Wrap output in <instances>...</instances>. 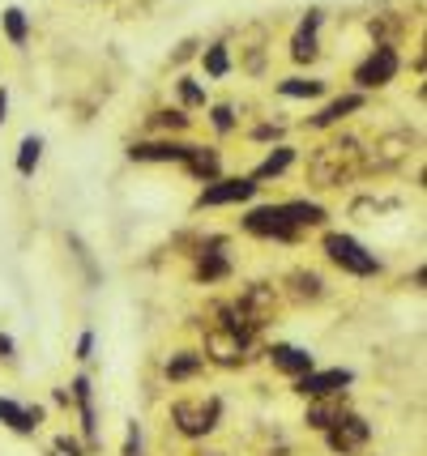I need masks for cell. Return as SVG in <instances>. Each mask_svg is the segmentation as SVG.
<instances>
[{
  "mask_svg": "<svg viewBox=\"0 0 427 456\" xmlns=\"http://www.w3.org/2000/svg\"><path fill=\"white\" fill-rule=\"evenodd\" d=\"M364 171V145L355 137H338V141H325L321 150H312L308 159V179L316 188H342L350 179Z\"/></svg>",
  "mask_w": 427,
  "mask_h": 456,
  "instance_id": "obj_1",
  "label": "cell"
},
{
  "mask_svg": "<svg viewBox=\"0 0 427 456\" xmlns=\"http://www.w3.org/2000/svg\"><path fill=\"white\" fill-rule=\"evenodd\" d=\"M321 248H325L329 265H338V269L350 273V278H376V273H381V256H376V252H367L355 235L329 231V235L321 239Z\"/></svg>",
  "mask_w": 427,
  "mask_h": 456,
  "instance_id": "obj_2",
  "label": "cell"
},
{
  "mask_svg": "<svg viewBox=\"0 0 427 456\" xmlns=\"http://www.w3.org/2000/svg\"><path fill=\"white\" fill-rule=\"evenodd\" d=\"M223 422V401L218 397H184L171 405V427L184 439H201Z\"/></svg>",
  "mask_w": 427,
  "mask_h": 456,
  "instance_id": "obj_3",
  "label": "cell"
},
{
  "mask_svg": "<svg viewBox=\"0 0 427 456\" xmlns=\"http://www.w3.org/2000/svg\"><path fill=\"white\" fill-rule=\"evenodd\" d=\"M398 73H402V56H398V47H393V43H376V47L355 64L350 81H355V90H359V94H367V90H385V86H393Z\"/></svg>",
  "mask_w": 427,
  "mask_h": 456,
  "instance_id": "obj_4",
  "label": "cell"
},
{
  "mask_svg": "<svg viewBox=\"0 0 427 456\" xmlns=\"http://www.w3.org/2000/svg\"><path fill=\"white\" fill-rule=\"evenodd\" d=\"M244 231L257 239H274V243H295L304 231H295V222L286 218L283 205H257L244 214Z\"/></svg>",
  "mask_w": 427,
  "mask_h": 456,
  "instance_id": "obj_5",
  "label": "cell"
},
{
  "mask_svg": "<svg viewBox=\"0 0 427 456\" xmlns=\"http://www.w3.org/2000/svg\"><path fill=\"white\" fill-rule=\"evenodd\" d=\"M248 341L252 338H244L240 329H226V324H209L205 329V362H218V367H240L244 362V350H248Z\"/></svg>",
  "mask_w": 427,
  "mask_h": 456,
  "instance_id": "obj_6",
  "label": "cell"
},
{
  "mask_svg": "<svg viewBox=\"0 0 427 456\" xmlns=\"http://www.w3.org/2000/svg\"><path fill=\"white\" fill-rule=\"evenodd\" d=\"M367 439H372V422L364 414H342L333 427L325 431V444L329 452H342V456H355L367 448Z\"/></svg>",
  "mask_w": 427,
  "mask_h": 456,
  "instance_id": "obj_7",
  "label": "cell"
},
{
  "mask_svg": "<svg viewBox=\"0 0 427 456\" xmlns=\"http://www.w3.org/2000/svg\"><path fill=\"white\" fill-rule=\"evenodd\" d=\"M346 384H355V371L350 367H329V371H308V376L295 379V393L308 401H321V397H342Z\"/></svg>",
  "mask_w": 427,
  "mask_h": 456,
  "instance_id": "obj_8",
  "label": "cell"
},
{
  "mask_svg": "<svg viewBox=\"0 0 427 456\" xmlns=\"http://www.w3.org/2000/svg\"><path fill=\"white\" fill-rule=\"evenodd\" d=\"M257 197V183L248 175H226L205 183L201 197H197V209H218V205H244V200Z\"/></svg>",
  "mask_w": 427,
  "mask_h": 456,
  "instance_id": "obj_9",
  "label": "cell"
},
{
  "mask_svg": "<svg viewBox=\"0 0 427 456\" xmlns=\"http://www.w3.org/2000/svg\"><path fill=\"white\" fill-rule=\"evenodd\" d=\"M265 354H269V362H274V371H283V376H291V379L308 376V371L316 367V358L308 354L304 346H291V341H274Z\"/></svg>",
  "mask_w": 427,
  "mask_h": 456,
  "instance_id": "obj_10",
  "label": "cell"
},
{
  "mask_svg": "<svg viewBox=\"0 0 427 456\" xmlns=\"http://www.w3.org/2000/svg\"><path fill=\"white\" fill-rule=\"evenodd\" d=\"M188 154V141L163 137V141H133L128 145V159L133 162H184Z\"/></svg>",
  "mask_w": 427,
  "mask_h": 456,
  "instance_id": "obj_11",
  "label": "cell"
},
{
  "mask_svg": "<svg viewBox=\"0 0 427 456\" xmlns=\"http://www.w3.org/2000/svg\"><path fill=\"white\" fill-rule=\"evenodd\" d=\"M180 167L197 179V183H214V179H223V159H218V150H214V145H188V154H184Z\"/></svg>",
  "mask_w": 427,
  "mask_h": 456,
  "instance_id": "obj_12",
  "label": "cell"
},
{
  "mask_svg": "<svg viewBox=\"0 0 427 456\" xmlns=\"http://www.w3.org/2000/svg\"><path fill=\"white\" fill-rule=\"evenodd\" d=\"M223 278H231V260L223 252V239H209V243H201V252H197V281L214 286V281H223Z\"/></svg>",
  "mask_w": 427,
  "mask_h": 456,
  "instance_id": "obj_13",
  "label": "cell"
},
{
  "mask_svg": "<svg viewBox=\"0 0 427 456\" xmlns=\"http://www.w3.org/2000/svg\"><path fill=\"white\" fill-rule=\"evenodd\" d=\"M316 30H321V9H308L304 21H300V30H295V39H291V60H295V64H308V60H316V52H321V43H316Z\"/></svg>",
  "mask_w": 427,
  "mask_h": 456,
  "instance_id": "obj_14",
  "label": "cell"
},
{
  "mask_svg": "<svg viewBox=\"0 0 427 456\" xmlns=\"http://www.w3.org/2000/svg\"><path fill=\"white\" fill-rule=\"evenodd\" d=\"M0 422L9 427V431H18V436H35L39 431V422H43V410L35 405H18V401H9V397H0Z\"/></svg>",
  "mask_w": 427,
  "mask_h": 456,
  "instance_id": "obj_15",
  "label": "cell"
},
{
  "mask_svg": "<svg viewBox=\"0 0 427 456\" xmlns=\"http://www.w3.org/2000/svg\"><path fill=\"white\" fill-rule=\"evenodd\" d=\"M367 107V94H359V90H355V94H342V99H333L325 107V111H321V116H312L308 119V128H333V124H342L346 116H355V111H364Z\"/></svg>",
  "mask_w": 427,
  "mask_h": 456,
  "instance_id": "obj_16",
  "label": "cell"
},
{
  "mask_svg": "<svg viewBox=\"0 0 427 456\" xmlns=\"http://www.w3.org/2000/svg\"><path fill=\"white\" fill-rule=\"evenodd\" d=\"M163 371L171 384H188V379H197L205 371V354L201 350H176V354L167 358Z\"/></svg>",
  "mask_w": 427,
  "mask_h": 456,
  "instance_id": "obj_17",
  "label": "cell"
},
{
  "mask_svg": "<svg viewBox=\"0 0 427 456\" xmlns=\"http://www.w3.org/2000/svg\"><path fill=\"white\" fill-rule=\"evenodd\" d=\"M286 218L295 222V231H312V226H325V205H316V200H283Z\"/></svg>",
  "mask_w": 427,
  "mask_h": 456,
  "instance_id": "obj_18",
  "label": "cell"
},
{
  "mask_svg": "<svg viewBox=\"0 0 427 456\" xmlns=\"http://www.w3.org/2000/svg\"><path fill=\"white\" fill-rule=\"evenodd\" d=\"M346 410H342V397H321V401H312L308 405V414H304V422L312 427V431H329L338 418H342Z\"/></svg>",
  "mask_w": 427,
  "mask_h": 456,
  "instance_id": "obj_19",
  "label": "cell"
},
{
  "mask_svg": "<svg viewBox=\"0 0 427 456\" xmlns=\"http://www.w3.org/2000/svg\"><path fill=\"white\" fill-rule=\"evenodd\" d=\"M291 162H295V150H291V145H274V150L265 154V162L248 179H252V183H261V179H278L286 167H291Z\"/></svg>",
  "mask_w": 427,
  "mask_h": 456,
  "instance_id": "obj_20",
  "label": "cell"
},
{
  "mask_svg": "<svg viewBox=\"0 0 427 456\" xmlns=\"http://www.w3.org/2000/svg\"><path fill=\"white\" fill-rule=\"evenodd\" d=\"M278 94H283V99H321V94H325V81L321 77H286V81H278Z\"/></svg>",
  "mask_w": 427,
  "mask_h": 456,
  "instance_id": "obj_21",
  "label": "cell"
},
{
  "mask_svg": "<svg viewBox=\"0 0 427 456\" xmlns=\"http://www.w3.org/2000/svg\"><path fill=\"white\" fill-rule=\"evenodd\" d=\"M4 35H9V43H13V47H21V43L30 39V21H26V9H18V4H9V9H4Z\"/></svg>",
  "mask_w": 427,
  "mask_h": 456,
  "instance_id": "obj_22",
  "label": "cell"
},
{
  "mask_svg": "<svg viewBox=\"0 0 427 456\" xmlns=\"http://www.w3.org/2000/svg\"><path fill=\"white\" fill-rule=\"evenodd\" d=\"M201 64L209 77H226L231 73V52H226V43H209L201 52Z\"/></svg>",
  "mask_w": 427,
  "mask_h": 456,
  "instance_id": "obj_23",
  "label": "cell"
},
{
  "mask_svg": "<svg viewBox=\"0 0 427 456\" xmlns=\"http://www.w3.org/2000/svg\"><path fill=\"white\" fill-rule=\"evenodd\" d=\"M39 159H43V137H26L18 145V175H35V167H39Z\"/></svg>",
  "mask_w": 427,
  "mask_h": 456,
  "instance_id": "obj_24",
  "label": "cell"
},
{
  "mask_svg": "<svg viewBox=\"0 0 427 456\" xmlns=\"http://www.w3.org/2000/svg\"><path fill=\"white\" fill-rule=\"evenodd\" d=\"M291 281H295V298H321V295H325V281H321V273H308V269H300V273H291Z\"/></svg>",
  "mask_w": 427,
  "mask_h": 456,
  "instance_id": "obj_25",
  "label": "cell"
},
{
  "mask_svg": "<svg viewBox=\"0 0 427 456\" xmlns=\"http://www.w3.org/2000/svg\"><path fill=\"white\" fill-rule=\"evenodd\" d=\"M150 124H154L159 133H184V128H188V116H184V111H154Z\"/></svg>",
  "mask_w": 427,
  "mask_h": 456,
  "instance_id": "obj_26",
  "label": "cell"
},
{
  "mask_svg": "<svg viewBox=\"0 0 427 456\" xmlns=\"http://www.w3.org/2000/svg\"><path fill=\"white\" fill-rule=\"evenodd\" d=\"M180 102L184 107H205V90L197 86V77H180Z\"/></svg>",
  "mask_w": 427,
  "mask_h": 456,
  "instance_id": "obj_27",
  "label": "cell"
},
{
  "mask_svg": "<svg viewBox=\"0 0 427 456\" xmlns=\"http://www.w3.org/2000/svg\"><path fill=\"white\" fill-rule=\"evenodd\" d=\"M209 124H214L218 133H231V128H235V111H231L226 102H218V107H209Z\"/></svg>",
  "mask_w": 427,
  "mask_h": 456,
  "instance_id": "obj_28",
  "label": "cell"
},
{
  "mask_svg": "<svg viewBox=\"0 0 427 456\" xmlns=\"http://www.w3.org/2000/svg\"><path fill=\"white\" fill-rule=\"evenodd\" d=\"M124 456H142V431H137V422H128V436H124Z\"/></svg>",
  "mask_w": 427,
  "mask_h": 456,
  "instance_id": "obj_29",
  "label": "cell"
},
{
  "mask_svg": "<svg viewBox=\"0 0 427 456\" xmlns=\"http://www.w3.org/2000/svg\"><path fill=\"white\" fill-rule=\"evenodd\" d=\"M56 452H64V456H90V448H82L73 436H61V439H56Z\"/></svg>",
  "mask_w": 427,
  "mask_h": 456,
  "instance_id": "obj_30",
  "label": "cell"
},
{
  "mask_svg": "<svg viewBox=\"0 0 427 456\" xmlns=\"http://www.w3.org/2000/svg\"><path fill=\"white\" fill-rule=\"evenodd\" d=\"M78 362H90V358H94V333H82V338H78Z\"/></svg>",
  "mask_w": 427,
  "mask_h": 456,
  "instance_id": "obj_31",
  "label": "cell"
},
{
  "mask_svg": "<svg viewBox=\"0 0 427 456\" xmlns=\"http://www.w3.org/2000/svg\"><path fill=\"white\" fill-rule=\"evenodd\" d=\"M252 137H257V141H269V137H278V124H261V128H257Z\"/></svg>",
  "mask_w": 427,
  "mask_h": 456,
  "instance_id": "obj_32",
  "label": "cell"
},
{
  "mask_svg": "<svg viewBox=\"0 0 427 456\" xmlns=\"http://www.w3.org/2000/svg\"><path fill=\"white\" fill-rule=\"evenodd\" d=\"M0 358H13V338L9 333H0Z\"/></svg>",
  "mask_w": 427,
  "mask_h": 456,
  "instance_id": "obj_33",
  "label": "cell"
},
{
  "mask_svg": "<svg viewBox=\"0 0 427 456\" xmlns=\"http://www.w3.org/2000/svg\"><path fill=\"white\" fill-rule=\"evenodd\" d=\"M4 111H9V90L0 86V124H4Z\"/></svg>",
  "mask_w": 427,
  "mask_h": 456,
  "instance_id": "obj_34",
  "label": "cell"
}]
</instances>
